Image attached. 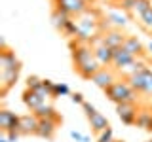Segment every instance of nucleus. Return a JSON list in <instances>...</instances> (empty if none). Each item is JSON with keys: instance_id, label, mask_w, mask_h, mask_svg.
<instances>
[{"instance_id": "obj_1", "label": "nucleus", "mask_w": 152, "mask_h": 142, "mask_svg": "<svg viewBox=\"0 0 152 142\" xmlns=\"http://www.w3.org/2000/svg\"><path fill=\"white\" fill-rule=\"evenodd\" d=\"M70 55H72L74 72L84 80H91L93 76L103 68V66L99 64V61L95 59L93 47H91L89 42L72 40L70 42Z\"/></svg>"}, {"instance_id": "obj_2", "label": "nucleus", "mask_w": 152, "mask_h": 142, "mask_svg": "<svg viewBox=\"0 0 152 142\" xmlns=\"http://www.w3.org/2000/svg\"><path fill=\"white\" fill-rule=\"evenodd\" d=\"M103 19L104 17L99 15L97 9H91V8H88L82 15L74 17L76 28H78V34H76L74 40H82V42L91 44L95 38L103 34Z\"/></svg>"}, {"instance_id": "obj_3", "label": "nucleus", "mask_w": 152, "mask_h": 142, "mask_svg": "<svg viewBox=\"0 0 152 142\" xmlns=\"http://www.w3.org/2000/svg\"><path fill=\"white\" fill-rule=\"evenodd\" d=\"M108 101H112L114 104H122V102H137L139 93L131 87V83L127 80H116L108 89H104Z\"/></svg>"}, {"instance_id": "obj_4", "label": "nucleus", "mask_w": 152, "mask_h": 142, "mask_svg": "<svg viewBox=\"0 0 152 142\" xmlns=\"http://www.w3.org/2000/svg\"><path fill=\"white\" fill-rule=\"evenodd\" d=\"M82 110H84V114H86V117H88L89 127H91V133H93L95 136L101 135L103 131L110 129V123H108V120L103 116L101 112H97V108H95L93 104L84 102V104H82Z\"/></svg>"}, {"instance_id": "obj_5", "label": "nucleus", "mask_w": 152, "mask_h": 142, "mask_svg": "<svg viewBox=\"0 0 152 142\" xmlns=\"http://www.w3.org/2000/svg\"><path fill=\"white\" fill-rule=\"evenodd\" d=\"M91 47H93L95 59L99 61V64H101V66H112L114 49H112V47H108V46L103 42V36L95 38V40L91 42Z\"/></svg>"}, {"instance_id": "obj_6", "label": "nucleus", "mask_w": 152, "mask_h": 142, "mask_svg": "<svg viewBox=\"0 0 152 142\" xmlns=\"http://www.w3.org/2000/svg\"><path fill=\"white\" fill-rule=\"evenodd\" d=\"M139 108H141L139 102H122V104H116V114L124 125H135Z\"/></svg>"}, {"instance_id": "obj_7", "label": "nucleus", "mask_w": 152, "mask_h": 142, "mask_svg": "<svg viewBox=\"0 0 152 142\" xmlns=\"http://www.w3.org/2000/svg\"><path fill=\"white\" fill-rule=\"evenodd\" d=\"M53 2V8H59L61 12L69 13L70 17H78L88 9L89 6L84 2V0H51Z\"/></svg>"}, {"instance_id": "obj_8", "label": "nucleus", "mask_w": 152, "mask_h": 142, "mask_svg": "<svg viewBox=\"0 0 152 142\" xmlns=\"http://www.w3.org/2000/svg\"><path fill=\"white\" fill-rule=\"evenodd\" d=\"M38 123H40V117L36 114H23L19 116V125H17V133L19 136H36V129H38Z\"/></svg>"}, {"instance_id": "obj_9", "label": "nucleus", "mask_w": 152, "mask_h": 142, "mask_svg": "<svg viewBox=\"0 0 152 142\" xmlns=\"http://www.w3.org/2000/svg\"><path fill=\"white\" fill-rule=\"evenodd\" d=\"M150 74H152V68L150 66H146V68H142L139 70V72H131V74H127V82L131 83V87L135 89L139 95H145L146 91V83H148V78H150Z\"/></svg>"}, {"instance_id": "obj_10", "label": "nucleus", "mask_w": 152, "mask_h": 142, "mask_svg": "<svg viewBox=\"0 0 152 142\" xmlns=\"http://www.w3.org/2000/svg\"><path fill=\"white\" fill-rule=\"evenodd\" d=\"M116 80H120V78H118V74H116V68H110V66H103V68L91 78V82L97 85L99 89H103V91H104V89H108L114 82H116Z\"/></svg>"}, {"instance_id": "obj_11", "label": "nucleus", "mask_w": 152, "mask_h": 142, "mask_svg": "<svg viewBox=\"0 0 152 142\" xmlns=\"http://www.w3.org/2000/svg\"><path fill=\"white\" fill-rule=\"evenodd\" d=\"M101 36H103V42L108 47H112V49L124 47V44H126V40H127V34H124L122 28H107Z\"/></svg>"}, {"instance_id": "obj_12", "label": "nucleus", "mask_w": 152, "mask_h": 142, "mask_svg": "<svg viewBox=\"0 0 152 142\" xmlns=\"http://www.w3.org/2000/svg\"><path fill=\"white\" fill-rule=\"evenodd\" d=\"M61 121H63V120H40V123H38V129H36V136L46 138V140H51L55 136L57 129H59Z\"/></svg>"}, {"instance_id": "obj_13", "label": "nucleus", "mask_w": 152, "mask_h": 142, "mask_svg": "<svg viewBox=\"0 0 152 142\" xmlns=\"http://www.w3.org/2000/svg\"><path fill=\"white\" fill-rule=\"evenodd\" d=\"M135 61H137V57H133L127 49H124V47H118V49H114L112 68H116V70H126L127 66H131Z\"/></svg>"}, {"instance_id": "obj_14", "label": "nucleus", "mask_w": 152, "mask_h": 142, "mask_svg": "<svg viewBox=\"0 0 152 142\" xmlns=\"http://www.w3.org/2000/svg\"><path fill=\"white\" fill-rule=\"evenodd\" d=\"M17 125H19L17 114L8 110V108H2L0 110V129H2V133H10V131L17 133Z\"/></svg>"}, {"instance_id": "obj_15", "label": "nucleus", "mask_w": 152, "mask_h": 142, "mask_svg": "<svg viewBox=\"0 0 152 142\" xmlns=\"http://www.w3.org/2000/svg\"><path fill=\"white\" fill-rule=\"evenodd\" d=\"M19 72H21V68H17V70H2V72H0V85H2V87H0V95H2V97L17 83Z\"/></svg>"}, {"instance_id": "obj_16", "label": "nucleus", "mask_w": 152, "mask_h": 142, "mask_svg": "<svg viewBox=\"0 0 152 142\" xmlns=\"http://www.w3.org/2000/svg\"><path fill=\"white\" fill-rule=\"evenodd\" d=\"M23 102H25V106H27L31 112H36L38 108L44 106L48 101H46L44 97H40L38 93L31 91V89H25V91H23Z\"/></svg>"}, {"instance_id": "obj_17", "label": "nucleus", "mask_w": 152, "mask_h": 142, "mask_svg": "<svg viewBox=\"0 0 152 142\" xmlns=\"http://www.w3.org/2000/svg\"><path fill=\"white\" fill-rule=\"evenodd\" d=\"M135 125L139 129H145V131H152V106L145 104V106L139 108V114H137V121Z\"/></svg>"}, {"instance_id": "obj_18", "label": "nucleus", "mask_w": 152, "mask_h": 142, "mask_svg": "<svg viewBox=\"0 0 152 142\" xmlns=\"http://www.w3.org/2000/svg\"><path fill=\"white\" fill-rule=\"evenodd\" d=\"M124 49H127L133 57L141 59V57H146V47L142 46V42L137 36H127L126 44H124Z\"/></svg>"}, {"instance_id": "obj_19", "label": "nucleus", "mask_w": 152, "mask_h": 142, "mask_svg": "<svg viewBox=\"0 0 152 142\" xmlns=\"http://www.w3.org/2000/svg\"><path fill=\"white\" fill-rule=\"evenodd\" d=\"M72 19H74V17H70L69 13L61 12L59 8H53V9H51V23H53V27H55L59 32H63V30H65V27L69 25Z\"/></svg>"}, {"instance_id": "obj_20", "label": "nucleus", "mask_w": 152, "mask_h": 142, "mask_svg": "<svg viewBox=\"0 0 152 142\" xmlns=\"http://www.w3.org/2000/svg\"><path fill=\"white\" fill-rule=\"evenodd\" d=\"M32 114H36L40 120H61V116H59V112H57V108L53 106V104H50V102H46L44 106H40L36 112H32Z\"/></svg>"}, {"instance_id": "obj_21", "label": "nucleus", "mask_w": 152, "mask_h": 142, "mask_svg": "<svg viewBox=\"0 0 152 142\" xmlns=\"http://www.w3.org/2000/svg\"><path fill=\"white\" fill-rule=\"evenodd\" d=\"M152 8V4H150V0H135V6H133V15H135L137 19H139L142 13L146 12V9H150Z\"/></svg>"}, {"instance_id": "obj_22", "label": "nucleus", "mask_w": 152, "mask_h": 142, "mask_svg": "<svg viewBox=\"0 0 152 142\" xmlns=\"http://www.w3.org/2000/svg\"><path fill=\"white\" fill-rule=\"evenodd\" d=\"M42 87H44V78H40V76H28L27 78V89L38 93Z\"/></svg>"}, {"instance_id": "obj_23", "label": "nucleus", "mask_w": 152, "mask_h": 142, "mask_svg": "<svg viewBox=\"0 0 152 142\" xmlns=\"http://www.w3.org/2000/svg\"><path fill=\"white\" fill-rule=\"evenodd\" d=\"M139 23H141V27L145 28V30L152 32V8H150V9H146V12L139 17Z\"/></svg>"}, {"instance_id": "obj_24", "label": "nucleus", "mask_w": 152, "mask_h": 142, "mask_svg": "<svg viewBox=\"0 0 152 142\" xmlns=\"http://www.w3.org/2000/svg\"><path fill=\"white\" fill-rule=\"evenodd\" d=\"M63 95H72V93H70V87H69L66 83H55L53 91H51V99L63 97Z\"/></svg>"}, {"instance_id": "obj_25", "label": "nucleus", "mask_w": 152, "mask_h": 142, "mask_svg": "<svg viewBox=\"0 0 152 142\" xmlns=\"http://www.w3.org/2000/svg\"><path fill=\"white\" fill-rule=\"evenodd\" d=\"M97 142H114L112 129H107V131H103L101 135H97Z\"/></svg>"}, {"instance_id": "obj_26", "label": "nucleus", "mask_w": 152, "mask_h": 142, "mask_svg": "<svg viewBox=\"0 0 152 142\" xmlns=\"http://www.w3.org/2000/svg\"><path fill=\"white\" fill-rule=\"evenodd\" d=\"M70 138L76 140V142H89V136H86V135H82V133H78V131H70Z\"/></svg>"}, {"instance_id": "obj_27", "label": "nucleus", "mask_w": 152, "mask_h": 142, "mask_svg": "<svg viewBox=\"0 0 152 142\" xmlns=\"http://www.w3.org/2000/svg\"><path fill=\"white\" fill-rule=\"evenodd\" d=\"M70 101H72L74 104H80V106H82V104L86 102V101H84V95H82V93H72V95H70Z\"/></svg>"}, {"instance_id": "obj_28", "label": "nucleus", "mask_w": 152, "mask_h": 142, "mask_svg": "<svg viewBox=\"0 0 152 142\" xmlns=\"http://www.w3.org/2000/svg\"><path fill=\"white\" fill-rule=\"evenodd\" d=\"M146 55L152 57V42H148V44H146Z\"/></svg>"}, {"instance_id": "obj_29", "label": "nucleus", "mask_w": 152, "mask_h": 142, "mask_svg": "<svg viewBox=\"0 0 152 142\" xmlns=\"http://www.w3.org/2000/svg\"><path fill=\"white\" fill-rule=\"evenodd\" d=\"M0 142H10V140H8V136H6V133L2 135V138H0Z\"/></svg>"}, {"instance_id": "obj_30", "label": "nucleus", "mask_w": 152, "mask_h": 142, "mask_svg": "<svg viewBox=\"0 0 152 142\" xmlns=\"http://www.w3.org/2000/svg\"><path fill=\"white\" fill-rule=\"evenodd\" d=\"M84 2H86V4H88V6H89V4H95V2H97V0H84Z\"/></svg>"}, {"instance_id": "obj_31", "label": "nucleus", "mask_w": 152, "mask_h": 142, "mask_svg": "<svg viewBox=\"0 0 152 142\" xmlns=\"http://www.w3.org/2000/svg\"><path fill=\"white\" fill-rule=\"evenodd\" d=\"M114 142H124V140H114Z\"/></svg>"}, {"instance_id": "obj_32", "label": "nucleus", "mask_w": 152, "mask_h": 142, "mask_svg": "<svg viewBox=\"0 0 152 142\" xmlns=\"http://www.w3.org/2000/svg\"><path fill=\"white\" fill-rule=\"evenodd\" d=\"M145 142H152V138H150V140H145Z\"/></svg>"}, {"instance_id": "obj_33", "label": "nucleus", "mask_w": 152, "mask_h": 142, "mask_svg": "<svg viewBox=\"0 0 152 142\" xmlns=\"http://www.w3.org/2000/svg\"><path fill=\"white\" fill-rule=\"evenodd\" d=\"M150 34H152V32H150Z\"/></svg>"}]
</instances>
